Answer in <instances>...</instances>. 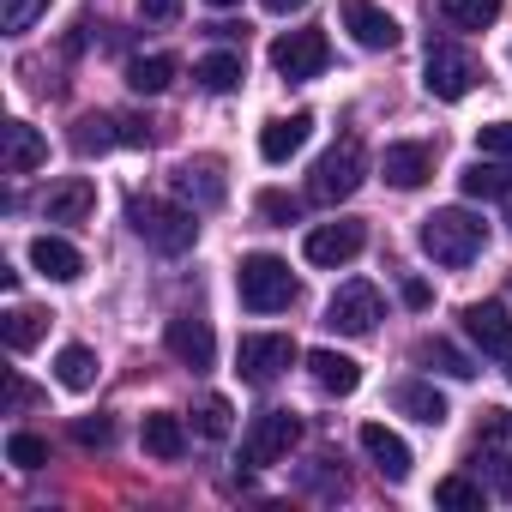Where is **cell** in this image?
<instances>
[{
	"instance_id": "obj_1",
	"label": "cell",
	"mask_w": 512,
	"mask_h": 512,
	"mask_svg": "<svg viewBox=\"0 0 512 512\" xmlns=\"http://www.w3.org/2000/svg\"><path fill=\"white\" fill-rule=\"evenodd\" d=\"M482 241H488V229H482V217H470L464 205H446V211H434V217H422V253L434 266H470L476 253H482Z\"/></svg>"
},
{
	"instance_id": "obj_2",
	"label": "cell",
	"mask_w": 512,
	"mask_h": 512,
	"mask_svg": "<svg viewBox=\"0 0 512 512\" xmlns=\"http://www.w3.org/2000/svg\"><path fill=\"white\" fill-rule=\"evenodd\" d=\"M235 290H241V308L247 314H278L296 302V278L278 253H247L241 272H235Z\"/></svg>"
},
{
	"instance_id": "obj_3",
	"label": "cell",
	"mask_w": 512,
	"mask_h": 512,
	"mask_svg": "<svg viewBox=\"0 0 512 512\" xmlns=\"http://www.w3.org/2000/svg\"><path fill=\"white\" fill-rule=\"evenodd\" d=\"M127 217H133L139 241H145V247H157V253H187V247L199 241L193 211H187V205H175V199H133V205H127Z\"/></svg>"
},
{
	"instance_id": "obj_4",
	"label": "cell",
	"mask_w": 512,
	"mask_h": 512,
	"mask_svg": "<svg viewBox=\"0 0 512 512\" xmlns=\"http://www.w3.org/2000/svg\"><path fill=\"white\" fill-rule=\"evenodd\" d=\"M362 169H368L362 139H356V133H344L338 145H326V151H320V163H314V175H308V199H320V205H344V199L362 187Z\"/></svg>"
},
{
	"instance_id": "obj_5",
	"label": "cell",
	"mask_w": 512,
	"mask_h": 512,
	"mask_svg": "<svg viewBox=\"0 0 512 512\" xmlns=\"http://www.w3.org/2000/svg\"><path fill=\"white\" fill-rule=\"evenodd\" d=\"M476 79H482V67H476V55H470V49H458V43H434V49H428V61H422V85H428V97H440V103L470 97V91H476Z\"/></svg>"
},
{
	"instance_id": "obj_6",
	"label": "cell",
	"mask_w": 512,
	"mask_h": 512,
	"mask_svg": "<svg viewBox=\"0 0 512 512\" xmlns=\"http://www.w3.org/2000/svg\"><path fill=\"white\" fill-rule=\"evenodd\" d=\"M296 338L290 332H247L241 344H235V368H241V380H253V386H272L284 368H296Z\"/></svg>"
},
{
	"instance_id": "obj_7",
	"label": "cell",
	"mask_w": 512,
	"mask_h": 512,
	"mask_svg": "<svg viewBox=\"0 0 512 512\" xmlns=\"http://www.w3.org/2000/svg\"><path fill=\"white\" fill-rule=\"evenodd\" d=\"M296 440H302V422H296L290 410H266V416H253V428H247V440H241V464H253V470L284 464Z\"/></svg>"
},
{
	"instance_id": "obj_8",
	"label": "cell",
	"mask_w": 512,
	"mask_h": 512,
	"mask_svg": "<svg viewBox=\"0 0 512 512\" xmlns=\"http://www.w3.org/2000/svg\"><path fill=\"white\" fill-rule=\"evenodd\" d=\"M326 61H332V43H326L320 31H290V37H278V43H272V67H278L290 85L320 79V73H326Z\"/></svg>"
},
{
	"instance_id": "obj_9",
	"label": "cell",
	"mask_w": 512,
	"mask_h": 512,
	"mask_svg": "<svg viewBox=\"0 0 512 512\" xmlns=\"http://www.w3.org/2000/svg\"><path fill=\"white\" fill-rule=\"evenodd\" d=\"M374 320H380V290L374 284H344L332 302H326V326L332 332H344V338H368L374 332Z\"/></svg>"
},
{
	"instance_id": "obj_10",
	"label": "cell",
	"mask_w": 512,
	"mask_h": 512,
	"mask_svg": "<svg viewBox=\"0 0 512 512\" xmlns=\"http://www.w3.org/2000/svg\"><path fill=\"white\" fill-rule=\"evenodd\" d=\"M338 19L362 49H398V37H404L398 19L386 7H374V0H338Z\"/></svg>"
},
{
	"instance_id": "obj_11",
	"label": "cell",
	"mask_w": 512,
	"mask_h": 512,
	"mask_svg": "<svg viewBox=\"0 0 512 512\" xmlns=\"http://www.w3.org/2000/svg\"><path fill=\"white\" fill-rule=\"evenodd\" d=\"M362 241H368L362 223H320V229H308L302 253H308V266H350L362 253Z\"/></svg>"
},
{
	"instance_id": "obj_12",
	"label": "cell",
	"mask_w": 512,
	"mask_h": 512,
	"mask_svg": "<svg viewBox=\"0 0 512 512\" xmlns=\"http://www.w3.org/2000/svg\"><path fill=\"white\" fill-rule=\"evenodd\" d=\"M464 332H470V344H482V356H512V314H506V302H470L464 308Z\"/></svg>"
},
{
	"instance_id": "obj_13",
	"label": "cell",
	"mask_w": 512,
	"mask_h": 512,
	"mask_svg": "<svg viewBox=\"0 0 512 512\" xmlns=\"http://www.w3.org/2000/svg\"><path fill=\"white\" fill-rule=\"evenodd\" d=\"M175 193L193 205V211H211V205H223V163L217 157H193V163H181L175 169Z\"/></svg>"
},
{
	"instance_id": "obj_14",
	"label": "cell",
	"mask_w": 512,
	"mask_h": 512,
	"mask_svg": "<svg viewBox=\"0 0 512 512\" xmlns=\"http://www.w3.org/2000/svg\"><path fill=\"white\" fill-rule=\"evenodd\" d=\"M380 169H386L392 187H422V181L434 175V145H428V139H398V145H386Z\"/></svg>"
},
{
	"instance_id": "obj_15",
	"label": "cell",
	"mask_w": 512,
	"mask_h": 512,
	"mask_svg": "<svg viewBox=\"0 0 512 512\" xmlns=\"http://www.w3.org/2000/svg\"><path fill=\"white\" fill-rule=\"evenodd\" d=\"M97 211V187L85 181V175H67V181H55L49 193H43V217L49 223H85Z\"/></svg>"
},
{
	"instance_id": "obj_16",
	"label": "cell",
	"mask_w": 512,
	"mask_h": 512,
	"mask_svg": "<svg viewBox=\"0 0 512 512\" xmlns=\"http://www.w3.org/2000/svg\"><path fill=\"white\" fill-rule=\"evenodd\" d=\"M163 344H169V356H175L181 368H211V362H217V338H211L205 320H169Z\"/></svg>"
},
{
	"instance_id": "obj_17",
	"label": "cell",
	"mask_w": 512,
	"mask_h": 512,
	"mask_svg": "<svg viewBox=\"0 0 512 512\" xmlns=\"http://www.w3.org/2000/svg\"><path fill=\"white\" fill-rule=\"evenodd\" d=\"M362 452L374 458V470H380L386 482H404V476H410V446H404L386 422H362Z\"/></svg>"
},
{
	"instance_id": "obj_18",
	"label": "cell",
	"mask_w": 512,
	"mask_h": 512,
	"mask_svg": "<svg viewBox=\"0 0 512 512\" xmlns=\"http://www.w3.org/2000/svg\"><path fill=\"white\" fill-rule=\"evenodd\" d=\"M31 266L43 278H55V284H73V278H85V253L73 241H61V235H37L31 241Z\"/></svg>"
},
{
	"instance_id": "obj_19",
	"label": "cell",
	"mask_w": 512,
	"mask_h": 512,
	"mask_svg": "<svg viewBox=\"0 0 512 512\" xmlns=\"http://www.w3.org/2000/svg\"><path fill=\"white\" fill-rule=\"evenodd\" d=\"M308 133H314V115H308V109H296V115H284V121H266L260 157H266V163H290V157L308 145Z\"/></svg>"
},
{
	"instance_id": "obj_20",
	"label": "cell",
	"mask_w": 512,
	"mask_h": 512,
	"mask_svg": "<svg viewBox=\"0 0 512 512\" xmlns=\"http://www.w3.org/2000/svg\"><path fill=\"white\" fill-rule=\"evenodd\" d=\"M392 410H404L410 422H422V428H440L452 410H446V398L434 392V380H398L392 386Z\"/></svg>"
},
{
	"instance_id": "obj_21",
	"label": "cell",
	"mask_w": 512,
	"mask_h": 512,
	"mask_svg": "<svg viewBox=\"0 0 512 512\" xmlns=\"http://www.w3.org/2000/svg\"><path fill=\"white\" fill-rule=\"evenodd\" d=\"M49 163V139L31 121H7V175H31Z\"/></svg>"
},
{
	"instance_id": "obj_22",
	"label": "cell",
	"mask_w": 512,
	"mask_h": 512,
	"mask_svg": "<svg viewBox=\"0 0 512 512\" xmlns=\"http://www.w3.org/2000/svg\"><path fill=\"white\" fill-rule=\"evenodd\" d=\"M308 374H314L320 392H332V398H350V392L362 386V362H350V356H338V350H314V356H308Z\"/></svg>"
},
{
	"instance_id": "obj_23",
	"label": "cell",
	"mask_w": 512,
	"mask_h": 512,
	"mask_svg": "<svg viewBox=\"0 0 512 512\" xmlns=\"http://www.w3.org/2000/svg\"><path fill=\"white\" fill-rule=\"evenodd\" d=\"M458 187H464L470 199H506V193H512V175H506V157H476V163H464V175H458Z\"/></svg>"
},
{
	"instance_id": "obj_24",
	"label": "cell",
	"mask_w": 512,
	"mask_h": 512,
	"mask_svg": "<svg viewBox=\"0 0 512 512\" xmlns=\"http://www.w3.org/2000/svg\"><path fill=\"white\" fill-rule=\"evenodd\" d=\"M145 452H151V458H163V464H175V458L187 452L181 416H169V410H151V416H145Z\"/></svg>"
},
{
	"instance_id": "obj_25",
	"label": "cell",
	"mask_w": 512,
	"mask_h": 512,
	"mask_svg": "<svg viewBox=\"0 0 512 512\" xmlns=\"http://www.w3.org/2000/svg\"><path fill=\"white\" fill-rule=\"evenodd\" d=\"M43 332H49V314H43V308H13L7 320H0V338H7V350H13V356L37 350V344H43Z\"/></svg>"
},
{
	"instance_id": "obj_26",
	"label": "cell",
	"mask_w": 512,
	"mask_h": 512,
	"mask_svg": "<svg viewBox=\"0 0 512 512\" xmlns=\"http://www.w3.org/2000/svg\"><path fill=\"white\" fill-rule=\"evenodd\" d=\"M109 145H121V121L115 115H79L73 121V151L79 157H103Z\"/></svg>"
},
{
	"instance_id": "obj_27",
	"label": "cell",
	"mask_w": 512,
	"mask_h": 512,
	"mask_svg": "<svg viewBox=\"0 0 512 512\" xmlns=\"http://www.w3.org/2000/svg\"><path fill=\"white\" fill-rule=\"evenodd\" d=\"M55 380H61L67 392H91V386H97V356H91L85 344H67V350L55 356Z\"/></svg>"
},
{
	"instance_id": "obj_28",
	"label": "cell",
	"mask_w": 512,
	"mask_h": 512,
	"mask_svg": "<svg viewBox=\"0 0 512 512\" xmlns=\"http://www.w3.org/2000/svg\"><path fill=\"white\" fill-rule=\"evenodd\" d=\"M169 79H175V55H139V61L127 67V85H133L139 97H157V91H169Z\"/></svg>"
},
{
	"instance_id": "obj_29",
	"label": "cell",
	"mask_w": 512,
	"mask_h": 512,
	"mask_svg": "<svg viewBox=\"0 0 512 512\" xmlns=\"http://www.w3.org/2000/svg\"><path fill=\"white\" fill-rule=\"evenodd\" d=\"M440 19L452 31H482L500 19V0H440Z\"/></svg>"
},
{
	"instance_id": "obj_30",
	"label": "cell",
	"mask_w": 512,
	"mask_h": 512,
	"mask_svg": "<svg viewBox=\"0 0 512 512\" xmlns=\"http://www.w3.org/2000/svg\"><path fill=\"white\" fill-rule=\"evenodd\" d=\"M193 79H199L205 91H235V85H241V55H229V49L205 55V61L193 67Z\"/></svg>"
},
{
	"instance_id": "obj_31",
	"label": "cell",
	"mask_w": 512,
	"mask_h": 512,
	"mask_svg": "<svg viewBox=\"0 0 512 512\" xmlns=\"http://www.w3.org/2000/svg\"><path fill=\"white\" fill-rule=\"evenodd\" d=\"M422 362L440 368V374H452V380H470V374H476V362H470L458 344H446V338H422Z\"/></svg>"
},
{
	"instance_id": "obj_32",
	"label": "cell",
	"mask_w": 512,
	"mask_h": 512,
	"mask_svg": "<svg viewBox=\"0 0 512 512\" xmlns=\"http://www.w3.org/2000/svg\"><path fill=\"white\" fill-rule=\"evenodd\" d=\"M434 506H452V512H482V488L470 476H440L434 482Z\"/></svg>"
},
{
	"instance_id": "obj_33",
	"label": "cell",
	"mask_w": 512,
	"mask_h": 512,
	"mask_svg": "<svg viewBox=\"0 0 512 512\" xmlns=\"http://www.w3.org/2000/svg\"><path fill=\"white\" fill-rule=\"evenodd\" d=\"M43 13H49V0H0V25H7L13 37H19V31H31Z\"/></svg>"
},
{
	"instance_id": "obj_34",
	"label": "cell",
	"mask_w": 512,
	"mask_h": 512,
	"mask_svg": "<svg viewBox=\"0 0 512 512\" xmlns=\"http://www.w3.org/2000/svg\"><path fill=\"white\" fill-rule=\"evenodd\" d=\"M7 458H13L19 470H43V464H49V440H43V434H13V440H7Z\"/></svg>"
},
{
	"instance_id": "obj_35",
	"label": "cell",
	"mask_w": 512,
	"mask_h": 512,
	"mask_svg": "<svg viewBox=\"0 0 512 512\" xmlns=\"http://www.w3.org/2000/svg\"><path fill=\"white\" fill-rule=\"evenodd\" d=\"M476 151L512 163V121H488V127H476Z\"/></svg>"
},
{
	"instance_id": "obj_36",
	"label": "cell",
	"mask_w": 512,
	"mask_h": 512,
	"mask_svg": "<svg viewBox=\"0 0 512 512\" xmlns=\"http://www.w3.org/2000/svg\"><path fill=\"white\" fill-rule=\"evenodd\" d=\"M260 217H266V223H296V217H302V199L272 187V193H260Z\"/></svg>"
},
{
	"instance_id": "obj_37",
	"label": "cell",
	"mask_w": 512,
	"mask_h": 512,
	"mask_svg": "<svg viewBox=\"0 0 512 512\" xmlns=\"http://www.w3.org/2000/svg\"><path fill=\"white\" fill-rule=\"evenodd\" d=\"M199 434H211V440L229 434V398H205L199 404Z\"/></svg>"
},
{
	"instance_id": "obj_38",
	"label": "cell",
	"mask_w": 512,
	"mask_h": 512,
	"mask_svg": "<svg viewBox=\"0 0 512 512\" xmlns=\"http://www.w3.org/2000/svg\"><path fill=\"white\" fill-rule=\"evenodd\" d=\"M73 434H79V446H109V440H115V422H109V416H85Z\"/></svg>"
},
{
	"instance_id": "obj_39",
	"label": "cell",
	"mask_w": 512,
	"mask_h": 512,
	"mask_svg": "<svg viewBox=\"0 0 512 512\" xmlns=\"http://www.w3.org/2000/svg\"><path fill=\"white\" fill-rule=\"evenodd\" d=\"M139 19L169 25V19H181V0H139Z\"/></svg>"
},
{
	"instance_id": "obj_40",
	"label": "cell",
	"mask_w": 512,
	"mask_h": 512,
	"mask_svg": "<svg viewBox=\"0 0 512 512\" xmlns=\"http://www.w3.org/2000/svg\"><path fill=\"white\" fill-rule=\"evenodd\" d=\"M482 440L494 446V440H506V410H488V422H482Z\"/></svg>"
},
{
	"instance_id": "obj_41",
	"label": "cell",
	"mask_w": 512,
	"mask_h": 512,
	"mask_svg": "<svg viewBox=\"0 0 512 512\" xmlns=\"http://www.w3.org/2000/svg\"><path fill=\"white\" fill-rule=\"evenodd\" d=\"M7 404H13V410H25V404H31V386H25V380H19V374H13V380H7Z\"/></svg>"
},
{
	"instance_id": "obj_42",
	"label": "cell",
	"mask_w": 512,
	"mask_h": 512,
	"mask_svg": "<svg viewBox=\"0 0 512 512\" xmlns=\"http://www.w3.org/2000/svg\"><path fill=\"white\" fill-rule=\"evenodd\" d=\"M494 482H500V494L512 500V458H494Z\"/></svg>"
},
{
	"instance_id": "obj_43",
	"label": "cell",
	"mask_w": 512,
	"mask_h": 512,
	"mask_svg": "<svg viewBox=\"0 0 512 512\" xmlns=\"http://www.w3.org/2000/svg\"><path fill=\"white\" fill-rule=\"evenodd\" d=\"M260 7H266V13H278V19H284V13H302V7H308V0H260Z\"/></svg>"
},
{
	"instance_id": "obj_44",
	"label": "cell",
	"mask_w": 512,
	"mask_h": 512,
	"mask_svg": "<svg viewBox=\"0 0 512 512\" xmlns=\"http://www.w3.org/2000/svg\"><path fill=\"white\" fill-rule=\"evenodd\" d=\"M404 302H410V308H428V284L410 278V284H404Z\"/></svg>"
},
{
	"instance_id": "obj_45",
	"label": "cell",
	"mask_w": 512,
	"mask_h": 512,
	"mask_svg": "<svg viewBox=\"0 0 512 512\" xmlns=\"http://www.w3.org/2000/svg\"><path fill=\"white\" fill-rule=\"evenodd\" d=\"M506 223H512V193H506Z\"/></svg>"
},
{
	"instance_id": "obj_46",
	"label": "cell",
	"mask_w": 512,
	"mask_h": 512,
	"mask_svg": "<svg viewBox=\"0 0 512 512\" xmlns=\"http://www.w3.org/2000/svg\"><path fill=\"white\" fill-rule=\"evenodd\" d=\"M211 7H235V0H211Z\"/></svg>"
}]
</instances>
